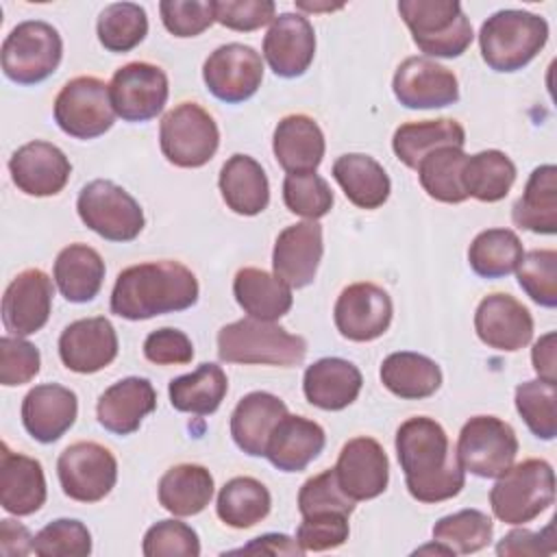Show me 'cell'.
Returning a JSON list of instances; mask_svg holds the SVG:
<instances>
[{
	"label": "cell",
	"instance_id": "cell-5",
	"mask_svg": "<svg viewBox=\"0 0 557 557\" xmlns=\"http://www.w3.org/2000/svg\"><path fill=\"white\" fill-rule=\"evenodd\" d=\"M398 13L424 54L453 59L472 44V24L457 0H400Z\"/></svg>",
	"mask_w": 557,
	"mask_h": 557
},
{
	"label": "cell",
	"instance_id": "cell-41",
	"mask_svg": "<svg viewBox=\"0 0 557 557\" xmlns=\"http://www.w3.org/2000/svg\"><path fill=\"white\" fill-rule=\"evenodd\" d=\"M461 181L468 196L481 202H498L516 181V165L500 150H481L466 159Z\"/></svg>",
	"mask_w": 557,
	"mask_h": 557
},
{
	"label": "cell",
	"instance_id": "cell-51",
	"mask_svg": "<svg viewBox=\"0 0 557 557\" xmlns=\"http://www.w3.org/2000/svg\"><path fill=\"white\" fill-rule=\"evenodd\" d=\"M352 509H355V500L342 492L333 470H324V472L307 479L298 492L300 516H313V513H346V516H350Z\"/></svg>",
	"mask_w": 557,
	"mask_h": 557
},
{
	"label": "cell",
	"instance_id": "cell-57",
	"mask_svg": "<svg viewBox=\"0 0 557 557\" xmlns=\"http://www.w3.org/2000/svg\"><path fill=\"white\" fill-rule=\"evenodd\" d=\"M496 553L498 555H550V553H555L553 520L540 533H533L529 529L509 531L496 544Z\"/></svg>",
	"mask_w": 557,
	"mask_h": 557
},
{
	"label": "cell",
	"instance_id": "cell-52",
	"mask_svg": "<svg viewBox=\"0 0 557 557\" xmlns=\"http://www.w3.org/2000/svg\"><path fill=\"white\" fill-rule=\"evenodd\" d=\"M159 13L174 37H196L215 22L213 0H161Z\"/></svg>",
	"mask_w": 557,
	"mask_h": 557
},
{
	"label": "cell",
	"instance_id": "cell-53",
	"mask_svg": "<svg viewBox=\"0 0 557 557\" xmlns=\"http://www.w3.org/2000/svg\"><path fill=\"white\" fill-rule=\"evenodd\" d=\"M348 516L346 513H313L302 516L296 529V542L307 553H320L342 546L348 540Z\"/></svg>",
	"mask_w": 557,
	"mask_h": 557
},
{
	"label": "cell",
	"instance_id": "cell-21",
	"mask_svg": "<svg viewBox=\"0 0 557 557\" xmlns=\"http://www.w3.org/2000/svg\"><path fill=\"white\" fill-rule=\"evenodd\" d=\"M315 54V33L300 13H281L263 37V57L281 78L302 76Z\"/></svg>",
	"mask_w": 557,
	"mask_h": 557
},
{
	"label": "cell",
	"instance_id": "cell-23",
	"mask_svg": "<svg viewBox=\"0 0 557 557\" xmlns=\"http://www.w3.org/2000/svg\"><path fill=\"white\" fill-rule=\"evenodd\" d=\"M474 331L485 346L503 352H516L531 342L533 318L513 296L490 294L476 307Z\"/></svg>",
	"mask_w": 557,
	"mask_h": 557
},
{
	"label": "cell",
	"instance_id": "cell-18",
	"mask_svg": "<svg viewBox=\"0 0 557 557\" xmlns=\"http://www.w3.org/2000/svg\"><path fill=\"white\" fill-rule=\"evenodd\" d=\"M52 281L39 268L22 270L4 289L2 296V324L11 335H33L50 318L52 309Z\"/></svg>",
	"mask_w": 557,
	"mask_h": 557
},
{
	"label": "cell",
	"instance_id": "cell-13",
	"mask_svg": "<svg viewBox=\"0 0 557 557\" xmlns=\"http://www.w3.org/2000/svg\"><path fill=\"white\" fill-rule=\"evenodd\" d=\"M109 94L115 115L126 122H146L163 111L170 87L159 65L133 61L113 74Z\"/></svg>",
	"mask_w": 557,
	"mask_h": 557
},
{
	"label": "cell",
	"instance_id": "cell-3",
	"mask_svg": "<svg viewBox=\"0 0 557 557\" xmlns=\"http://www.w3.org/2000/svg\"><path fill=\"white\" fill-rule=\"evenodd\" d=\"M548 41V24L542 15L503 9L490 15L479 33L483 61L494 72H518L531 63Z\"/></svg>",
	"mask_w": 557,
	"mask_h": 557
},
{
	"label": "cell",
	"instance_id": "cell-8",
	"mask_svg": "<svg viewBox=\"0 0 557 557\" xmlns=\"http://www.w3.org/2000/svg\"><path fill=\"white\" fill-rule=\"evenodd\" d=\"M163 157L178 168H202L220 144L215 120L196 102H181L170 109L159 124Z\"/></svg>",
	"mask_w": 557,
	"mask_h": 557
},
{
	"label": "cell",
	"instance_id": "cell-27",
	"mask_svg": "<svg viewBox=\"0 0 557 557\" xmlns=\"http://www.w3.org/2000/svg\"><path fill=\"white\" fill-rule=\"evenodd\" d=\"M326 435L318 422L285 413L268 440L265 457L283 472H300L322 453Z\"/></svg>",
	"mask_w": 557,
	"mask_h": 557
},
{
	"label": "cell",
	"instance_id": "cell-4",
	"mask_svg": "<svg viewBox=\"0 0 557 557\" xmlns=\"http://www.w3.org/2000/svg\"><path fill=\"white\" fill-rule=\"evenodd\" d=\"M218 355L226 363L298 366L307 355V342L283 326L257 318H242L220 329Z\"/></svg>",
	"mask_w": 557,
	"mask_h": 557
},
{
	"label": "cell",
	"instance_id": "cell-54",
	"mask_svg": "<svg viewBox=\"0 0 557 557\" xmlns=\"http://www.w3.org/2000/svg\"><path fill=\"white\" fill-rule=\"evenodd\" d=\"M41 357L39 350L17 337V335H4L0 339V383L7 387L24 385L39 372Z\"/></svg>",
	"mask_w": 557,
	"mask_h": 557
},
{
	"label": "cell",
	"instance_id": "cell-10",
	"mask_svg": "<svg viewBox=\"0 0 557 557\" xmlns=\"http://www.w3.org/2000/svg\"><path fill=\"white\" fill-rule=\"evenodd\" d=\"M455 455L466 472L481 479H498L513 466L518 437L505 420L496 416H474L461 426Z\"/></svg>",
	"mask_w": 557,
	"mask_h": 557
},
{
	"label": "cell",
	"instance_id": "cell-34",
	"mask_svg": "<svg viewBox=\"0 0 557 557\" xmlns=\"http://www.w3.org/2000/svg\"><path fill=\"white\" fill-rule=\"evenodd\" d=\"M237 305L257 320L274 322L292 309V287L259 268H242L233 278Z\"/></svg>",
	"mask_w": 557,
	"mask_h": 557
},
{
	"label": "cell",
	"instance_id": "cell-39",
	"mask_svg": "<svg viewBox=\"0 0 557 557\" xmlns=\"http://www.w3.org/2000/svg\"><path fill=\"white\" fill-rule=\"evenodd\" d=\"M228 389L226 374L215 363H200L194 372L170 381L168 394L176 411L209 416L213 413Z\"/></svg>",
	"mask_w": 557,
	"mask_h": 557
},
{
	"label": "cell",
	"instance_id": "cell-25",
	"mask_svg": "<svg viewBox=\"0 0 557 557\" xmlns=\"http://www.w3.org/2000/svg\"><path fill=\"white\" fill-rule=\"evenodd\" d=\"M157 407V392L148 379L126 376L107 387L96 405L98 422L115 433L131 435Z\"/></svg>",
	"mask_w": 557,
	"mask_h": 557
},
{
	"label": "cell",
	"instance_id": "cell-42",
	"mask_svg": "<svg viewBox=\"0 0 557 557\" xmlns=\"http://www.w3.org/2000/svg\"><path fill=\"white\" fill-rule=\"evenodd\" d=\"M522 255L520 237L511 228H487L472 239L468 263L483 278H500L518 268Z\"/></svg>",
	"mask_w": 557,
	"mask_h": 557
},
{
	"label": "cell",
	"instance_id": "cell-26",
	"mask_svg": "<svg viewBox=\"0 0 557 557\" xmlns=\"http://www.w3.org/2000/svg\"><path fill=\"white\" fill-rule=\"evenodd\" d=\"M46 503V476L37 459L13 453L2 444L0 453V505L13 516H30Z\"/></svg>",
	"mask_w": 557,
	"mask_h": 557
},
{
	"label": "cell",
	"instance_id": "cell-48",
	"mask_svg": "<svg viewBox=\"0 0 557 557\" xmlns=\"http://www.w3.org/2000/svg\"><path fill=\"white\" fill-rule=\"evenodd\" d=\"M283 202L292 213L307 220H318L331 211L333 191L315 172L287 174L283 181Z\"/></svg>",
	"mask_w": 557,
	"mask_h": 557
},
{
	"label": "cell",
	"instance_id": "cell-44",
	"mask_svg": "<svg viewBox=\"0 0 557 557\" xmlns=\"http://www.w3.org/2000/svg\"><path fill=\"white\" fill-rule=\"evenodd\" d=\"M492 518L479 509H461L444 516L433 527V540L444 544L453 555H470L492 542Z\"/></svg>",
	"mask_w": 557,
	"mask_h": 557
},
{
	"label": "cell",
	"instance_id": "cell-33",
	"mask_svg": "<svg viewBox=\"0 0 557 557\" xmlns=\"http://www.w3.org/2000/svg\"><path fill=\"white\" fill-rule=\"evenodd\" d=\"M333 178L346 198L359 209H379L392 191V183L383 165L361 152H348L333 163Z\"/></svg>",
	"mask_w": 557,
	"mask_h": 557
},
{
	"label": "cell",
	"instance_id": "cell-50",
	"mask_svg": "<svg viewBox=\"0 0 557 557\" xmlns=\"http://www.w3.org/2000/svg\"><path fill=\"white\" fill-rule=\"evenodd\" d=\"M146 557H198V533L181 520H161L152 524L141 542Z\"/></svg>",
	"mask_w": 557,
	"mask_h": 557
},
{
	"label": "cell",
	"instance_id": "cell-46",
	"mask_svg": "<svg viewBox=\"0 0 557 557\" xmlns=\"http://www.w3.org/2000/svg\"><path fill=\"white\" fill-rule=\"evenodd\" d=\"M516 409L529 431L540 440L557 435V385L553 381L533 379L516 387Z\"/></svg>",
	"mask_w": 557,
	"mask_h": 557
},
{
	"label": "cell",
	"instance_id": "cell-47",
	"mask_svg": "<svg viewBox=\"0 0 557 557\" xmlns=\"http://www.w3.org/2000/svg\"><path fill=\"white\" fill-rule=\"evenodd\" d=\"M518 283L540 307H557V252L553 248L522 255L516 268Z\"/></svg>",
	"mask_w": 557,
	"mask_h": 557
},
{
	"label": "cell",
	"instance_id": "cell-24",
	"mask_svg": "<svg viewBox=\"0 0 557 557\" xmlns=\"http://www.w3.org/2000/svg\"><path fill=\"white\" fill-rule=\"evenodd\" d=\"M76 394L59 383L35 385L22 400V422L28 435L41 444L57 442L74 424Z\"/></svg>",
	"mask_w": 557,
	"mask_h": 557
},
{
	"label": "cell",
	"instance_id": "cell-55",
	"mask_svg": "<svg viewBox=\"0 0 557 557\" xmlns=\"http://www.w3.org/2000/svg\"><path fill=\"white\" fill-rule=\"evenodd\" d=\"M274 11L276 7L272 0H213L215 22L242 33H250L274 22Z\"/></svg>",
	"mask_w": 557,
	"mask_h": 557
},
{
	"label": "cell",
	"instance_id": "cell-20",
	"mask_svg": "<svg viewBox=\"0 0 557 557\" xmlns=\"http://www.w3.org/2000/svg\"><path fill=\"white\" fill-rule=\"evenodd\" d=\"M322 226L315 220L298 222L283 228L274 242L272 268L274 276L289 287H307L313 283L322 261Z\"/></svg>",
	"mask_w": 557,
	"mask_h": 557
},
{
	"label": "cell",
	"instance_id": "cell-45",
	"mask_svg": "<svg viewBox=\"0 0 557 557\" xmlns=\"http://www.w3.org/2000/svg\"><path fill=\"white\" fill-rule=\"evenodd\" d=\"M96 33L98 41L109 52H128L139 46L148 33L146 11L135 2H113L100 13Z\"/></svg>",
	"mask_w": 557,
	"mask_h": 557
},
{
	"label": "cell",
	"instance_id": "cell-31",
	"mask_svg": "<svg viewBox=\"0 0 557 557\" xmlns=\"http://www.w3.org/2000/svg\"><path fill=\"white\" fill-rule=\"evenodd\" d=\"M220 194L226 207L239 215H257L270 202V183L259 161L233 154L220 170Z\"/></svg>",
	"mask_w": 557,
	"mask_h": 557
},
{
	"label": "cell",
	"instance_id": "cell-17",
	"mask_svg": "<svg viewBox=\"0 0 557 557\" xmlns=\"http://www.w3.org/2000/svg\"><path fill=\"white\" fill-rule=\"evenodd\" d=\"M342 492L357 500H370L385 492L389 481V461L383 446L372 437L348 440L333 468Z\"/></svg>",
	"mask_w": 557,
	"mask_h": 557
},
{
	"label": "cell",
	"instance_id": "cell-29",
	"mask_svg": "<svg viewBox=\"0 0 557 557\" xmlns=\"http://www.w3.org/2000/svg\"><path fill=\"white\" fill-rule=\"evenodd\" d=\"M272 150L287 174L315 172L324 157L322 128L305 113L285 115L274 128Z\"/></svg>",
	"mask_w": 557,
	"mask_h": 557
},
{
	"label": "cell",
	"instance_id": "cell-7",
	"mask_svg": "<svg viewBox=\"0 0 557 557\" xmlns=\"http://www.w3.org/2000/svg\"><path fill=\"white\" fill-rule=\"evenodd\" d=\"M63 41L59 30L41 20L20 22L2 44L4 76L17 85L46 81L61 63Z\"/></svg>",
	"mask_w": 557,
	"mask_h": 557
},
{
	"label": "cell",
	"instance_id": "cell-30",
	"mask_svg": "<svg viewBox=\"0 0 557 557\" xmlns=\"http://www.w3.org/2000/svg\"><path fill=\"white\" fill-rule=\"evenodd\" d=\"M287 413L285 403L270 392L246 394L231 413V435L239 450L250 457H265L268 440Z\"/></svg>",
	"mask_w": 557,
	"mask_h": 557
},
{
	"label": "cell",
	"instance_id": "cell-49",
	"mask_svg": "<svg viewBox=\"0 0 557 557\" xmlns=\"http://www.w3.org/2000/svg\"><path fill=\"white\" fill-rule=\"evenodd\" d=\"M33 553L39 557H87L91 553V535L81 520L59 518L35 535Z\"/></svg>",
	"mask_w": 557,
	"mask_h": 557
},
{
	"label": "cell",
	"instance_id": "cell-6",
	"mask_svg": "<svg viewBox=\"0 0 557 557\" xmlns=\"http://www.w3.org/2000/svg\"><path fill=\"white\" fill-rule=\"evenodd\" d=\"M555 500V472L544 459H524L505 470L490 490L494 516L505 524H527Z\"/></svg>",
	"mask_w": 557,
	"mask_h": 557
},
{
	"label": "cell",
	"instance_id": "cell-37",
	"mask_svg": "<svg viewBox=\"0 0 557 557\" xmlns=\"http://www.w3.org/2000/svg\"><path fill=\"white\" fill-rule=\"evenodd\" d=\"M466 131L457 120L440 117V120H424V122H407L396 128L392 137L394 154L411 170L433 150L444 146L463 148Z\"/></svg>",
	"mask_w": 557,
	"mask_h": 557
},
{
	"label": "cell",
	"instance_id": "cell-60",
	"mask_svg": "<svg viewBox=\"0 0 557 557\" xmlns=\"http://www.w3.org/2000/svg\"><path fill=\"white\" fill-rule=\"evenodd\" d=\"M233 553H270V555H302L305 550L298 546L296 540L283 533H265L255 537L250 544L233 550Z\"/></svg>",
	"mask_w": 557,
	"mask_h": 557
},
{
	"label": "cell",
	"instance_id": "cell-14",
	"mask_svg": "<svg viewBox=\"0 0 557 557\" xmlns=\"http://www.w3.org/2000/svg\"><path fill=\"white\" fill-rule=\"evenodd\" d=\"M202 81L218 100L228 104L244 102L261 87V54L244 44L220 46L207 57L202 65Z\"/></svg>",
	"mask_w": 557,
	"mask_h": 557
},
{
	"label": "cell",
	"instance_id": "cell-36",
	"mask_svg": "<svg viewBox=\"0 0 557 557\" xmlns=\"http://www.w3.org/2000/svg\"><path fill=\"white\" fill-rule=\"evenodd\" d=\"M511 218L531 233H557V168L553 163L531 172L522 196L513 202Z\"/></svg>",
	"mask_w": 557,
	"mask_h": 557
},
{
	"label": "cell",
	"instance_id": "cell-56",
	"mask_svg": "<svg viewBox=\"0 0 557 557\" xmlns=\"http://www.w3.org/2000/svg\"><path fill=\"white\" fill-rule=\"evenodd\" d=\"M144 357L157 366L189 363L194 357L191 339L178 329H157L144 342Z\"/></svg>",
	"mask_w": 557,
	"mask_h": 557
},
{
	"label": "cell",
	"instance_id": "cell-58",
	"mask_svg": "<svg viewBox=\"0 0 557 557\" xmlns=\"http://www.w3.org/2000/svg\"><path fill=\"white\" fill-rule=\"evenodd\" d=\"M33 542H35V537L30 535V531L24 524H20L11 518H4L0 522V550H2V555H7V557L28 555V553H33Z\"/></svg>",
	"mask_w": 557,
	"mask_h": 557
},
{
	"label": "cell",
	"instance_id": "cell-28",
	"mask_svg": "<svg viewBox=\"0 0 557 557\" xmlns=\"http://www.w3.org/2000/svg\"><path fill=\"white\" fill-rule=\"evenodd\" d=\"M363 385L359 368L342 357H322L305 370V398L324 411H339L357 400Z\"/></svg>",
	"mask_w": 557,
	"mask_h": 557
},
{
	"label": "cell",
	"instance_id": "cell-59",
	"mask_svg": "<svg viewBox=\"0 0 557 557\" xmlns=\"http://www.w3.org/2000/svg\"><path fill=\"white\" fill-rule=\"evenodd\" d=\"M555 342H557V335L555 331L542 335L535 344H533V350H531V361H533V370L537 372L540 379L544 381H553L557 383V370H555Z\"/></svg>",
	"mask_w": 557,
	"mask_h": 557
},
{
	"label": "cell",
	"instance_id": "cell-11",
	"mask_svg": "<svg viewBox=\"0 0 557 557\" xmlns=\"http://www.w3.org/2000/svg\"><path fill=\"white\" fill-rule=\"evenodd\" d=\"M52 111L59 128L76 139L100 137L115 122L109 85L96 76L67 81L57 94Z\"/></svg>",
	"mask_w": 557,
	"mask_h": 557
},
{
	"label": "cell",
	"instance_id": "cell-40",
	"mask_svg": "<svg viewBox=\"0 0 557 557\" xmlns=\"http://www.w3.org/2000/svg\"><path fill=\"white\" fill-rule=\"evenodd\" d=\"M272 507L268 487L252 476H235L218 494V518L233 529H250L261 522Z\"/></svg>",
	"mask_w": 557,
	"mask_h": 557
},
{
	"label": "cell",
	"instance_id": "cell-2",
	"mask_svg": "<svg viewBox=\"0 0 557 557\" xmlns=\"http://www.w3.org/2000/svg\"><path fill=\"white\" fill-rule=\"evenodd\" d=\"M198 300V278L178 261H146L122 270L111 292V313L148 320L183 311Z\"/></svg>",
	"mask_w": 557,
	"mask_h": 557
},
{
	"label": "cell",
	"instance_id": "cell-16",
	"mask_svg": "<svg viewBox=\"0 0 557 557\" xmlns=\"http://www.w3.org/2000/svg\"><path fill=\"white\" fill-rule=\"evenodd\" d=\"M392 89L407 109H440L459 100L457 76L429 57L405 59L396 67Z\"/></svg>",
	"mask_w": 557,
	"mask_h": 557
},
{
	"label": "cell",
	"instance_id": "cell-19",
	"mask_svg": "<svg viewBox=\"0 0 557 557\" xmlns=\"http://www.w3.org/2000/svg\"><path fill=\"white\" fill-rule=\"evenodd\" d=\"M9 172L15 187L28 196L44 198L59 194L72 174L70 159L50 141H28L9 159Z\"/></svg>",
	"mask_w": 557,
	"mask_h": 557
},
{
	"label": "cell",
	"instance_id": "cell-35",
	"mask_svg": "<svg viewBox=\"0 0 557 557\" xmlns=\"http://www.w3.org/2000/svg\"><path fill=\"white\" fill-rule=\"evenodd\" d=\"M381 383L398 398L420 400L433 396L442 385L440 366L420 352H392L381 363Z\"/></svg>",
	"mask_w": 557,
	"mask_h": 557
},
{
	"label": "cell",
	"instance_id": "cell-12",
	"mask_svg": "<svg viewBox=\"0 0 557 557\" xmlns=\"http://www.w3.org/2000/svg\"><path fill=\"white\" fill-rule=\"evenodd\" d=\"M63 494L78 503L102 500L117 481V461L98 442L70 444L57 461Z\"/></svg>",
	"mask_w": 557,
	"mask_h": 557
},
{
	"label": "cell",
	"instance_id": "cell-38",
	"mask_svg": "<svg viewBox=\"0 0 557 557\" xmlns=\"http://www.w3.org/2000/svg\"><path fill=\"white\" fill-rule=\"evenodd\" d=\"M159 503L174 516L200 513L213 496V476L205 466L178 463L159 481Z\"/></svg>",
	"mask_w": 557,
	"mask_h": 557
},
{
	"label": "cell",
	"instance_id": "cell-43",
	"mask_svg": "<svg viewBox=\"0 0 557 557\" xmlns=\"http://www.w3.org/2000/svg\"><path fill=\"white\" fill-rule=\"evenodd\" d=\"M466 159L468 154L455 146H444L429 152L416 168L422 189L440 202H463L468 198L461 181Z\"/></svg>",
	"mask_w": 557,
	"mask_h": 557
},
{
	"label": "cell",
	"instance_id": "cell-22",
	"mask_svg": "<svg viewBox=\"0 0 557 557\" xmlns=\"http://www.w3.org/2000/svg\"><path fill=\"white\" fill-rule=\"evenodd\" d=\"M63 366L78 374H94L117 357V335L104 315L83 318L67 324L59 337Z\"/></svg>",
	"mask_w": 557,
	"mask_h": 557
},
{
	"label": "cell",
	"instance_id": "cell-1",
	"mask_svg": "<svg viewBox=\"0 0 557 557\" xmlns=\"http://www.w3.org/2000/svg\"><path fill=\"white\" fill-rule=\"evenodd\" d=\"M396 455L409 494L420 503H442L461 492L466 470L440 422L426 416L405 420L396 431Z\"/></svg>",
	"mask_w": 557,
	"mask_h": 557
},
{
	"label": "cell",
	"instance_id": "cell-15",
	"mask_svg": "<svg viewBox=\"0 0 557 557\" xmlns=\"http://www.w3.org/2000/svg\"><path fill=\"white\" fill-rule=\"evenodd\" d=\"M392 298L374 283H352L342 289L333 307L337 331L350 342H372L392 322Z\"/></svg>",
	"mask_w": 557,
	"mask_h": 557
},
{
	"label": "cell",
	"instance_id": "cell-9",
	"mask_svg": "<svg viewBox=\"0 0 557 557\" xmlns=\"http://www.w3.org/2000/svg\"><path fill=\"white\" fill-rule=\"evenodd\" d=\"M76 211L87 228L109 242L135 239L146 222L139 202L107 178H96L81 189Z\"/></svg>",
	"mask_w": 557,
	"mask_h": 557
},
{
	"label": "cell",
	"instance_id": "cell-32",
	"mask_svg": "<svg viewBox=\"0 0 557 557\" xmlns=\"http://www.w3.org/2000/svg\"><path fill=\"white\" fill-rule=\"evenodd\" d=\"M52 276L65 300L89 302L102 287L104 261L96 248L87 244H70L57 255Z\"/></svg>",
	"mask_w": 557,
	"mask_h": 557
}]
</instances>
